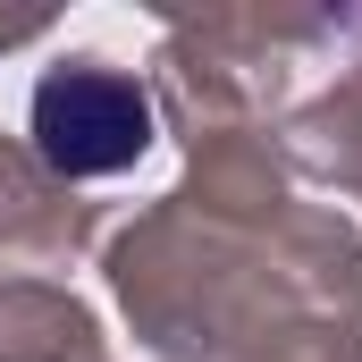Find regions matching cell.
<instances>
[{
  "mask_svg": "<svg viewBox=\"0 0 362 362\" xmlns=\"http://www.w3.org/2000/svg\"><path fill=\"white\" fill-rule=\"evenodd\" d=\"M34 144L59 177H110L152 152V101L135 93V76L59 68L34 93Z\"/></svg>",
  "mask_w": 362,
  "mask_h": 362,
  "instance_id": "cell-1",
  "label": "cell"
}]
</instances>
